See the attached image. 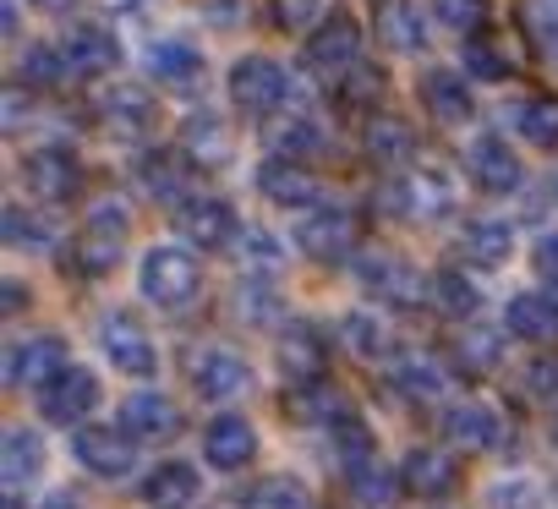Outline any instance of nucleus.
I'll return each mask as SVG.
<instances>
[{
	"label": "nucleus",
	"mask_w": 558,
	"mask_h": 509,
	"mask_svg": "<svg viewBox=\"0 0 558 509\" xmlns=\"http://www.w3.org/2000/svg\"><path fill=\"white\" fill-rule=\"evenodd\" d=\"M137 286H143V296H148L154 307L181 313V307H192L197 291H203V264L192 258V246L165 241V246H148V252H143Z\"/></svg>",
	"instance_id": "f257e3e1"
},
{
	"label": "nucleus",
	"mask_w": 558,
	"mask_h": 509,
	"mask_svg": "<svg viewBox=\"0 0 558 509\" xmlns=\"http://www.w3.org/2000/svg\"><path fill=\"white\" fill-rule=\"evenodd\" d=\"M225 88H230V105H235L241 116L268 121V116L286 110V99H291V72L279 66L274 56H241V61L230 66Z\"/></svg>",
	"instance_id": "f03ea898"
},
{
	"label": "nucleus",
	"mask_w": 558,
	"mask_h": 509,
	"mask_svg": "<svg viewBox=\"0 0 558 509\" xmlns=\"http://www.w3.org/2000/svg\"><path fill=\"white\" fill-rule=\"evenodd\" d=\"M126 235H132L126 203H116V197L94 203V208H88V225H83V235H77V269H83V275H110V269L121 264V252H126Z\"/></svg>",
	"instance_id": "7ed1b4c3"
},
{
	"label": "nucleus",
	"mask_w": 558,
	"mask_h": 509,
	"mask_svg": "<svg viewBox=\"0 0 558 509\" xmlns=\"http://www.w3.org/2000/svg\"><path fill=\"white\" fill-rule=\"evenodd\" d=\"M296 246L313 264H345L356 252V214L340 203H313L296 219Z\"/></svg>",
	"instance_id": "20e7f679"
},
{
	"label": "nucleus",
	"mask_w": 558,
	"mask_h": 509,
	"mask_svg": "<svg viewBox=\"0 0 558 509\" xmlns=\"http://www.w3.org/2000/svg\"><path fill=\"white\" fill-rule=\"evenodd\" d=\"M72 455H77V465H83L88 476L121 482V476H132V465H137V438H132L126 427L83 422V427L72 433Z\"/></svg>",
	"instance_id": "39448f33"
},
{
	"label": "nucleus",
	"mask_w": 558,
	"mask_h": 509,
	"mask_svg": "<svg viewBox=\"0 0 558 509\" xmlns=\"http://www.w3.org/2000/svg\"><path fill=\"white\" fill-rule=\"evenodd\" d=\"M384 208L405 214V219H444L454 208V181L444 170H400L384 192H378Z\"/></svg>",
	"instance_id": "423d86ee"
},
{
	"label": "nucleus",
	"mask_w": 558,
	"mask_h": 509,
	"mask_svg": "<svg viewBox=\"0 0 558 509\" xmlns=\"http://www.w3.org/2000/svg\"><path fill=\"white\" fill-rule=\"evenodd\" d=\"M356 280H362V291H367L373 302L400 307V313H411V307L427 302V280H422L405 258H389V252H367V258L356 264Z\"/></svg>",
	"instance_id": "0eeeda50"
},
{
	"label": "nucleus",
	"mask_w": 558,
	"mask_h": 509,
	"mask_svg": "<svg viewBox=\"0 0 558 509\" xmlns=\"http://www.w3.org/2000/svg\"><path fill=\"white\" fill-rule=\"evenodd\" d=\"M99 346H105L110 367H121L126 378H154V373H159L154 335H148L132 313H110V318L99 324Z\"/></svg>",
	"instance_id": "6e6552de"
},
{
	"label": "nucleus",
	"mask_w": 558,
	"mask_h": 509,
	"mask_svg": "<svg viewBox=\"0 0 558 509\" xmlns=\"http://www.w3.org/2000/svg\"><path fill=\"white\" fill-rule=\"evenodd\" d=\"M356 61H362V28H356L351 12H335V17H324V23L307 34V66H313V72L345 77Z\"/></svg>",
	"instance_id": "1a4fd4ad"
},
{
	"label": "nucleus",
	"mask_w": 558,
	"mask_h": 509,
	"mask_svg": "<svg viewBox=\"0 0 558 509\" xmlns=\"http://www.w3.org/2000/svg\"><path fill=\"white\" fill-rule=\"evenodd\" d=\"M94 405H99V378L88 367H61L39 389V416L45 422H61V427H83Z\"/></svg>",
	"instance_id": "9d476101"
},
{
	"label": "nucleus",
	"mask_w": 558,
	"mask_h": 509,
	"mask_svg": "<svg viewBox=\"0 0 558 509\" xmlns=\"http://www.w3.org/2000/svg\"><path fill=\"white\" fill-rule=\"evenodd\" d=\"M252 181L274 208H313L318 203V175L307 170V159H291V154H268Z\"/></svg>",
	"instance_id": "9b49d317"
},
{
	"label": "nucleus",
	"mask_w": 558,
	"mask_h": 509,
	"mask_svg": "<svg viewBox=\"0 0 558 509\" xmlns=\"http://www.w3.org/2000/svg\"><path fill=\"white\" fill-rule=\"evenodd\" d=\"M61 367H72L61 335H34V340H17V346L7 351V384H12V389H34V395H39Z\"/></svg>",
	"instance_id": "f8f14e48"
},
{
	"label": "nucleus",
	"mask_w": 558,
	"mask_h": 509,
	"mask_svg": "<svg viewBox=\"0 0 558 509\" xmlns=\"http://www.w3.org/2000/svg\"><path fill=\"white\" fill-rule=\"evenodd\" d=\"M192 389H197L208 405H230V400H241V395L252 389V367H246L235 351L208 346V351H197V362H192Z\"/></svg>",
	"instance_id": "ddd939ff"
},
{
	"label": "nucleus",
	"mask_w": 558,
	"mask_h": 509,
	"mask_svg": "<svg viewBox=\"0 0 558 509\" xmlns=\"http://www.w3.org/2000/svg\"><path fill=\"white\" fill-rule=\"evenodd\" d=\"M465 170H471V181H476L482 192H514V186L525 181L520 154H514L498 132H482V137L465 143Z\"/></svg>",
	"instance_id": "4468645a"
},
{
	"label": "nucleus",
	"mask_w": 558,
	"mask_h": 509,
	"mask_svg": "<svg viewBox=\"0 0 558 509\" xmlns=\"http://www.w3.org/2000/svg\"><path fill=\"white\" fill-rule=\"evenodd\" d=\"M23 186H28L39 203H66V197H77V186H83V165H77V154H66V148H34V154L23 159Z\"/></svg>",
	"instance_id": "2eb2a0df"
},
{
	"label": "nucleus",
	"mask_w": 558,
	"mask_h": 509,
	"mask_svg": "<svg viewBox=\"0 0 558 509\" xmlns=\"http://www.w3.org/2000/svg\"><path fill=\"white\" fill-rule=\"evenodd\" d=\"M444 433H449V444L454 449H471V455H487V449H498L504 444V411L493 405V400H460V405H449L444 411Z\"/></svg>",
	"instance_id": "dca6fc26"
},
{
	"label": "nucleus",
	"mask_w": 558,
	"mask_h": 509,
	"mask_svg": "<svg viewBox=\"0 0 558 509\" xmlns=\"http://www.w3.org/2000/svg\"><path fill=\"white\" fill-rule=\"evenodd\" d=\"M148 77L175 88V94H203L208 88V61L192 39H159L148 50Z\"/></svg>",
	"instance_id": "f3484780"
},
{
	"label": "nucleus",
	"mask_w": 558,
	"mask_h": 509,
	"mask_svg": "<svg viewBox=\"0 0 558 509\" xmlns=\"http://www.w3.org/2000/svg\"><path fill=\"white\" fill-rule=\"evenodd\" d=\"M99 121H105V132H116V137H148L154 126H159V105H154V94L148 88H137V83H116V88H105V99H99Z\"/></svg>",
	"instance_id": "a211bd4d"
},
{
	"label": "nucleus",
	"mask_w": 558,
	"mask_h": 509,
	"mask_svg": "<svg viewBox=\"0 0 558 509\" xmlns=\"http://www.w3.org/2000/svg\"><path fill=\"white\" fill-rule=\"evenodd\" d=\"M175 225H181V235L192 241V246H203V252H219V246H230L235 241V208L225 203V197H186L181 208H175Z\"/></svg>",
	"instance_id": "6ab92c4d"
},
{
	"label": "nucleus",
	"mask_w": 558,
	"mask_h": 509,
	"mask_svg": "<svg viewBox=\"0 0 558 509\" xmlns=\"http://www.w3.org/2000/svg\"><path fill=\"white\" fill-rule=\"evenodd\" d=\"M389 389H395L400 400H411V405H438V400L449 395V373H444L438 356H427V351H400V356L389 362Z\"/></svg>",
	"instance_id": "aec40b11"
},
{
	"label": "nucleus",
	"mask_w": 558,
	"mask_h": 509,
	"mask_svg": "<svg viewBox=\"0 0 558 509\" xmlns=\"http://www.w3.org/2000/svg\"><path fill=\"white\" fill-rule=\"evenodd\" d=\"M504 329L525 346H553L558 340V291H520L504 307Z\"/></svg>",
	"instance_id": "412c9836"
},
{
	"label": "nucleus",
	"mask_w": 558,
	"mask_h": 509,
	"mask_svg": "<svg viewBox=\"0 0 558 509\" xmlns=\"http://www.w3.org/2000/svg\"><path fill=\"white\" fill-rule=\"evenodd\" d=\"M61 50H66V61H72V72L77 77H105V72H116V61H121V45L110 39V28L105 23H72L66 28V39H61Z\"/></svg>",
	"instance_id": "4be33fe9"
},
{
	"label": "nucleus",
	"mask_w": 558,
	"mask_h": 509,
	"mask_svg": "<svg viewBox=\"0 0 558 509\" xmlns=\"http://www.w3.org/2000/svg\"><path fill=\"white\" fill-rule=\"evenodd\" d=\"M422 105H427V116H433L438 126H465V121L476 116L471 83H465L460 72H444V66L422 72Z\"/></svg>",
	"instance_id": "5701e85b"
},
{
	"label": "nucleus",
	"mask_w": 558,
	"mask_h": 509,
	"mask_svg": "<svg viewBox=\"0 0 558 509\" xmlns=\"http://www.w3.org/2000/svg\"><path fill=\"white\" fill-rule=\"evenodd\" d=\"M252 455H257V433H252V422L246 416H214L208 422V433H203V460L214 465V471H241V465H252Z\"/></svg>",
	"instance_id": "b1692460"
},
{
	"label": "nucleus",
	"mask_w": 558,
	"mask_h": 509,
	"mask_svg": "<svg viewBox=\"0 0 558 509\" xmlns=\"http://www.w3.org/2000/svg\"><path fill=\"white\" fill-rule=\"evenodd\" d=\"M362 148H367V159L378 165V170H411L416 165V132L400 121V116H373L367 126H362Z\"/></svg>",
	"instance_id": "393cba45"
},
{
	"label": "nucleus",
	"mask_w": 558,
	"mask_h": 509,
	"mask_svg": "<svg viewBox=\"0 0 558 509\" xmlns=\"http://www.w3.org/2000/svg\"><path fill=\"white\" fill-rule=\"evenodd\" d=\"M121 427H126L137 444H165V438L181 433V411H175V400L143 389V395H132V400L121 405Z\"/></svg>",
	"instance_id": "a878e982"
},
{
	"label": "nucleus",
	"mask_w": 558,
	"mask_h": 509,
	"mask_svg": "<svg viewBox=\"0 0 558 509\" xmlns=\"http://www.w3.org/2000/svg\"><path fill=\"white\" fill-rule=\"evenodd\" d=\"M460 258L471 269H504L514 258V230L504 219H465L460 225Z\"/></svg>",
	"instance_id": "bb28decb"
},
{
	"label": "nucleus",
	"mask_w": 558,
	"mask_h": 509,
	"mask_svg": "<svg viewBox=\"0 0 558 509\" xmlns=\"http://www.w3.org/2000/svg\"><path fill=\"white\" fill-rule=\"evenodd\" d=\"M400 482H405L411 498H444V493H454L460 465H454L449 449H411L405 465H400Z\"/></svg>",
	"instance_id": "cd10ccee"
},
{
	"label": "nucleus",
	"mask_w": 558,
	"mask_h": 509,
	"mask_svg": "<svg viewBox=\"0 0 558 509\" xmlns=\"http://www.w3.org/2000/svg\"><path fill=\"white\" fill-rule=\"evenodd\" d=\"M197 493H203V476L186 460H165V465H154L143 476V504L148 509H192Z\"/></svg>",
	"instance_id": "c85d7f7f"
},
{
	"label": "nucleus",
	"mask_w": 558,
	"mask_h": 509,
	"mask_svg": "<svg viewBox=\"0 0 558 509\" xmlns=\"http://www.w3.org/2000/svg\"><path fill=\"white\" fill-rule=\"evenodd\" d=\"M378 45L389 56H422L427 50V17L411 0H384L378 7Z\"/></svg>",
	"instance_id": "c756f323"
},
{
	"label": "nucleus",
	"mask_w": 558,
	"mask_h": 509,
	"mask_svg": "<svg viewBox=\"0 0 558 509\" xmlns=\"http://www.w3.org/2000/svg\"><path fill=\"white\" fill-rule=\"evenodd\" d=\"M504 121H509V132L525 137L531 148H558V99H542V94L509 99V105H504Z\"/></svg>",
	"instance_id": "7c9ffc66"
},
{
	"label": "nucleus",
	"mask_w": 558,
	"mask_h": 509,
	"mask_svg": "<svg viewBox=\"0 0 558 509\" xmlns=\"http://www.w3.org/2000/svg\"><path fill=\"white\" fill-rule=\"evenodd\" d=\"M34 476H45V438L34 427H7V438H0V482L28 487Z\"/></svg>",
	"instance_id": "2f4dec72"
},
{
	"label": "nucleus",
	"mask_w": 558,
	"mask_h": 509,
	"mask_svg": "<svg viewBox=\"0 0 558 509\" xmlns=\"http://www.w3.org/2000/svg\"><path fill=\"white\" fill-rule=\"evenodd\" d=\"M181 154L197 165V170H219L230 159V132L219 116H186L181 121Z\"/></svg>",
	"instance_id": "473e14b6"
},
{
	"label": "nucleus",
	"mask_w": 558,
	"mask_h": 509,
	"mask_svg": "<svg viewBox=\"0 0 558 509\" xmlns=\"http://www.w3.org/2000/svg\"><path fill=\"white\" fill-rule=\"evenodd\" d=\"M186 165H192L186 154H175V148H159V154H148V159L137 165V181H143V186H148L159 203L181 208V203L192 197V192H186V175H192Z\"/></svg>",
	"instance_id": "72a5a7b5"
},
{
	"label": "nucleus",
	"mask_w": 558,
	"mask_h": 509,
	"mask_svg": "<svg viewBox=\"0 0 558 509\" xmlns=\"http://www.w3.org/2000/svg\"><path fill=\"white\" fill-rule=\"evenodd\" d=\"M427 307H433L438 318L471 324L476 307H482V291L471 286V275H460V269H438V275L427 280Z\"/></svg>",
	"instance_id": "f704fd0d"
},
{
	"label": "nucleus",
	"mask_w": 558,
	"mask_h": 509,
	"mask_svg": "<svg viewBox=\"0 0 558 509\" xmlns=\"http://www.w3.org/2000/svg\"><path fill=\"white\" fill-rule=\"evenodd\" d=\"M291 416H296V422H313V427H324V433H335V427L351 422L356 411L345 405L340 389H329L324 378H313V384H296V395H291Z\"/></svg>",
	"instance_id": "c9c22d12"
},
{
	"label": "nucleus",
	"mask_w": 558,
	"mask_h": 509,
	"mask_svg": "<svg viewBox=\"0 0 558 509\" xmlns=\"http://www.w3.org/2000/svg\"><path fill=\"white\" fill-rule=\"evenodd\" d=\"M66 77H77V72H72L61 45H28L17 61V83L28 94H56V88H66Z\"/></svg>",
	"instance_id": "e433bc0d"
},
{
	"label": "nucleus",
	"mask_w": 558,
	"mask_h": 509,
	"mask_svg": "<svg viewBox=\"0 0 558 509\" xmlns=\"http://www.w3.org/2000/svg\"><path fill=\"white\" fill-rule=\"evenodd\" d=\"M279 367H286L296 384L324 378V340H318L313 324H291L286 335H279Z\"/></svg>",
	"instance_id": "4c0bfd02"
},
{
	"label": "nucleus",
	"mask_w": 558,
	"mask_h": 509,
	"mask_svg": "<svg viewBox=\"0 0 558 509\" xmlns=\"http://www.w3.org/2000/svg\"><path fill=\"white\" fill-rule=\"evenodd\" d=\"M345 487H351V498H356L362 509H395V498L405 493V482H400L389 465H378V460L351 465V471H345Z\"/></svg>",
	"instance_id": "58836bf2"
},
{
	"label": "nucleus",
	"mask_w": 558,
	"mask_h": 509,
	"mask_svg": "<svg viewBox=\"0 0 558 509\" xmlns=\"http://www.w3.org/2000/svg\"><path fill=\"white\" fill-rule=\"evenodd\" d=\"M454 362H460L465 373H493V367L504 362V335L487 329V324H465L460 340H454Z\"/></svg>",
	"instance_id": "ea45409f"
},
{
	"label": "nucleus",
	"mask_w": 558,
	"mask_h": 509,
	"mask_svg": "<svg viewBox=\"0 0 558 509\" xmlns=\"http://www.w3.org/2000/svg\"><path fill=\"white\" fill-rule=\"evenodd\" d=\"M0 235H7V246H23V252H50L56 246V230L45 214H28V208H7L0 214Z\"/></svg>",
	"instance_id": "a19ab883"
},
{
	"label": "nucleus",
	"mask_w": 558,
	"mask_h": 509,
	"mask_svg": "<svg viewBox=\"0 0 558 509\" xmlns=\"http://www.w3.org/2000/svg\"><path fill=\"white\" fill-rule=\"evenodd\" d=\"M241 504L246 509H307V487L296 476H263V482L246 487Z\"/></svg>",
	"instance_id": "79ce46f5"
},
{
	"label": "nucleus",
	"mask_w": 558,
	"mask_h": 509,
	"mask_svg": "<svg viewBox=\"0 0 558 509\" xmlns=\"http://www.w3.org/2000/svg\"><path fill=\"white\" fill-rule=\"evenodd\" d=\"M230 246L241 252V264H246L252 275H274V269H279V235H274V230H263V225L235 230V241H230Z\"/></svg>",
	"instance_id": "37998d69"
},
{
	"label": "nucleus",
	"mask_w": 558,
	"mask_h": 509,
	"mask_svg": "<svg viewBox=\"0 0 558 509\" xmlns=\"http://www.w3.org/2000/svg\"><path fill=\"white\" fill-rule=\"evenodd\" d=\"M340 340H345V351L362 356V362L384 356V346H389V335H384V324H378L373 313H345V318H340Z\"/></svg>",
	"instance_id": "c03bdc74"
},
{
	"label": "nucleus",
	"mask_w": 558,
	"mask_h": 509,
	"mask_svg": "<svg viewBox=\"0 0 558 509\" xmlns=\"http://www.w3.org/2000/svg\"><path fill=\"white\" fill-rule=\"evenodd\" d=\"M378 99H384V72L356 61V66L340 77V105H345V110H373Z\"/></svg>",
	"instance_id": "a18cd8bd"
},
{
	"label": "nucleus",
	"mask_w": 558,
	"mask_h": 509,
	"mask_svg": "<svg viewBox=\"0 0 558 509\" xmlns=\"http://www.w3.org/2000/svg\"><path fill=\"white\" fill-rule=\"evenodd\" d=\"M268 17L279 34H313L324 23V0H268Z\"/></svg>",
	"instance_id": "49530a36"
},
{
	"label": "nucleus",
	"mask_w": 558,
	"mask_h": 509,
	"mask_svg": "<svg viewBox=\"0 0 558 509\" xmlns=\"http://www.w3.org/2000/svg\"><path fill=\"white\" fill-rule=\"evenodd\" d=\"M525 28L547 61H558V0H525Z\"/></svg>",
	"instance_id": "de8ad7c7"
},
{
	"label": "nucleus",
	"mask_w": 558,
	"mask_h": 509,
	"mask_svg": "<svg viewBox=\"0 0 558 509\" xmlns=\"http://www.w3.org/2000/svg\"><path fill=\"white\" fill-rule=\"evenodd\" d=\"M318 148H324V126H318L313 116H296V121L279 126V154H291V159H313Z\"/></svg>",
	"instance_id": "09e8293b"
},
{
	"label": "nucleus",
	"mask_w": 558,
	"mask_h": 509,
	"mask_svg": "<svg viewBox=\"0 0 558 509\" xmlns=\"http://www.w3.org/2000/svg\"><path fill=\"white\" fill-rule=\"evenodd\" d=\"M241 313H246V324H274L279 318V291L263 286V275H252L241 286Z\"/></svg>",
	"instance_id": "8fccbe9b"
},
{
	"label": "nucleus",
	"mask_w": 558,
	"mask_h": 509,
	"mask_svg": "<svg viewBox=\"0 0 558 509\" xmlns=\"http://www.w3.org/2000/svg\"><path fill=\"white\" fill-rule=\"evenodd\" d=\"M493 509H547V498L531 476H504L493 487Z\"/></svg>",
	"instance_id": "3c124183"
},
{
	"label": "nucleus",
	"mask_w": 558,
	"mask_h": 509,
	"mask_svg": "<svg viewBox=\"0 0 558 509\" xmlns=\"http://www.w3.org/2000/svg\"><path fill=\"white\" fill-rule=\"evenodd\" d=\"M427 12L438 17V28L449 34H471L482 23V0H427Z\"/></svg>",
	"instance_id": "603ef678"
},
{
	"label": "nucleus",
	"mask_w": 558,
	"mask_h": 509,
	"mask_svg": "<svg viewBox=\"0 0 558 509\" xmlns=\"http://www.w3.org/2000/svg\"><path fill=\"white\" fill-rule=\"evenodd\" d=\"M520 389H525L531 400H553V395H558V362H553V356L531 362V367H525V378H520Z\"/></svg>",
	"instance_id": "864d4df0"
},
{
	"label": "nucleus",
	"mask_w": 558,
	"mask_h": 509,
	"mask_svg": "<svg viewBox=\"0 0 558 509\" xmlns=\"http://www.w3.org/2000/svg\"><path fill=\"white\" fill-rule=\"evenodd\" d=\"M465 66H471L476 77H493V83L509 72V66L498 61V50H493V45H471V50H465Z\"/></svg>",
	"instance_id": "5fc2aeb1"
},
{
	"label": "nucleus",
	"mask_w": 558,
	"mask_h": 509,
	"mask_svg": "<svg viewBox=\"0 0 558 509\" xmlns=\"http://www.w3.org/2000/svg\"><path fill=\"white\" fill-rule=\"evenodd\" d=\"M531 264H536V275H542V280H553V286H558V230H547V235L536 241Z\"/></svg>",
	"instance_id": "6e6d98bb"
},
{
	"label": "nucleus",
	"mask_w": 558,
	"mask_h": 509,
	"mask_svg": "<svg viewBox=\"0 0 558 509\" xmlns=\"http://www.w3.org/2000/svg\"><path fill=\"white\" fill-rule=\"evenodd\" d=\"M17 23H23L17 0H0V34H7V39H17Z\"/></svg>",
	"instance_id": "4d7b16f0"
},
{
	"label": "nucleus",
	"mask_w": 558,
	"mask_h": 509,
	"mask_svg": "<svg viewBox=\"0 0 558 509\" xmlns=\"http://www.w3.org/2000/svg\"><path fill=\"white\" fill-rule=\"evenodd\" d=\"M0 296H7V302H0L7 313H23V286L17 280H7V291H0Z\"/></svg>",
	"instance_id": "13d9d810"
},
{
	"label": "nucleus",
	"mask_w": 558,
	"mask_h": 509,
	"mask_svg": "<svg viewBox=\"0 0 558 509\" xmlns=\"http://www.w3.org/2000/svg\"><path fill=\"white\" fill-rule=\"evenodd\" d=\"M39 509H77V498H72V493H45Z\"/></svg>",
	"instance_id": "bf43d9fd"
},
{
	"label": "nucleus",
	"mask_w": 558,
	"mask_h": 509,
	"mask_svg": "<svg viewBox=\"0 0 558 509\" xmlns=\"http://www.w3.org/2000/svg\"><path fill=\"white\" fill-rule=\"evenodd\" d=\"M28 7H34V12H72L77 0H28Z\"/></svg>",
	"instance_id": "052dcab7"
},
{
	"label": "nucleus",
	"mask_w": 558,
	"mask_h": 509,
	"mask_svg": "<svg viewBox=\"0 0 558 509\" xmlns=\"http://www.w3.org/2000/svg\"><path fill=\"white\" fill-rule=\"evenodd\" d=\"M553 197H558V170H553Z\"/></svg>",
	"instance_id": "680f3d73"
},
{
	"label": "nucleus",
	"mask_w": 558,
	"mask_h": 509,
	"mask_svg": "<svg viewBox=\"0 0 558 509\" xmlns=\"http://www.w3.org/2000/svg\"><path fill=\"white\" fill-rule=\"evenodd\" d=\"M553 444H558V416H553Z\"/></svg>",
	"instance_id": "e2e57ef3"
}]
</instances>
